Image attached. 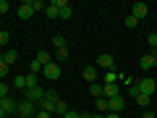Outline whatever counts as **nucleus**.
Wrapping results in <instances>:
<instances>
[{
  "instance_id": "bb28decb",
  "label": "nucleus",
  "mask_w": 157,
  "mask_h": 118,
  "mask_svg": "<svg viewBox=\"0 0 157 118\" xmlns=\"http://www.w3.org/2000/svg\"><path fill=\"white\" fill-rule=\"evenodd\" d=\"M32 8H34V13H37V11H45L47 3H42V0H32Z\"/></svg>"
},
{
  "instance_id": "7c9ffc66",
  "label": "nucleus",
  "mask_w": 157,
  "mask_h": 118,
  "mask_svg": "<svg viewBox=\"0 0 157 118\" xmlns=\"http://www.w3.org/2000/svg\"><path fill=\"white\" fill-rule=\"evenodd\" d=\"M29 71H32V73H42V66H39L37 61H32V63H29Z\"/></svg>"
},
{
  "instance_id": "f8f14e48",
  "label": "nucleus",
  "mask_w": 157,
  "mask_h": 118,
  "mask_svg": "<svg viewBox=\"0 0 157 118\" xmlns=\"http://www.w3.org/2000/svg\"><path fill=\"white\" fill-rule=\"evenodd\" d=\"M81 73H84V79L89 81V84H94L97 76H100V73H97V66H84V68H81Z\"/></svg>"
},
{
  "instance_id": "1a4fd4ad",
  "label": "nucleus",
  "mask_w": 157,
  "mask_h": 118,
  "mask_svg": "<svg viewBox=\"0 0 157 118\" xmlns=\"http://www.w3.org/2000/svg\"><path fill=\"white\" fill-rule=\"evenodd\" d=\"M139 66H141V71H152V68H157V61L149 55V53H144V55L139 58Z\"/></svg>"
},
{
  "instance_id": "79ce46f5",
  "label": "nucleus",
  "mask_w": 157,
  "mask_h": 118,
  "mask_svg": "<svg viewBox=\"0 0 157 118\" xmlns=\"http://www.w3.org/2000/svg\"><path fill=\"white\" fill-rule=\"evenodd\" d=\"M8 118H18V116H8Z\"/></svg>"
},
{
  "instance_id": "f257e3e1",
  "label": "nucleus",
  "mask_w": 157,
  "mask_h": 118,
  "mask_svg": "<svg viewBox=\"0 0 157 118\" xmlns=\"http://www.w3.org/2000/svg\"><path fill=\"white\" fill-rule=\"evenodd\" d=\"M16 116L18 118H34V116H37V105L29 102V100H21L16 105Z\"/></svg>"
},
{
  "instance_id": "6e6552de",
  "label": "nucleus",
  "mask_w": 157,
  "mask_h": 118,
  "mask_svg": "<svg viewBox=\"0 0 157 118\" xmlns=\"http://www.w3.org/2000/svg\"><path fill=\"white\" fill-rule=\"evenodd\" d=\"M97 66H100V68H107V71H110V68H115V61H113L110 53H100V58H97Z\"/></svg>"
},
{
  "instance_id": "cd10ccee",
  "label": "nucleus",
  "mask_w": 157,
  "mask_h": 118,
  "mask_svg": "<svg viewBox=\"0 0 157 118\" xmlns=\"http://www.w3.org/2000/svg\"><path fill=\"white\" fill-rule=\"evenodd\" d=\"M29 87H37V73H26V89Z\"/></svg>"
},
{
  "instance_id": "f03ea898",
  "label": "nucleus",
  "mask_w": 157,
  "mask_h": 118,
  "mask_svg": "<svg viewBox=\"0 0 157 118\" xmlns=\"http://www.w3.org/2000/svg\"><path fill=\"white\" fill-rule=\"evenodd\" d=\"M42 97H45V89L42 87H29V89H24V100H29V102H34V105H39L42 102Z\"/></svg>"
},
{
  "instance_id": "ddd939ff",
  "label": "nucleus",
  "mask_w": 157,
  "mask_h": 118,
  "mask_svg": "<svg viewBox=\"0 0 157 118\" xmlns=\"http://www.w3.org/2000/svg\"><path fill=\"white\" fill-rule=\"evenodd\" d=\"M118 79H123V73L118 71V68H110V71H105V84H118Z\"/></svg>"
},
{
  "instance_id": "4c0bfd02",
  "label": "nucleus",
  "mask_w": 157,
  "mask_h": 118,
  "mask_svg": "<svg viewBox=\"0 0 157 118\" xmlns=\"http://www.w3.org/2000/svg\"><path fill=\"white\" fill-rule=\"evenodd\" d=\"M105 118H121V113H105Z\"/></svg>"
},
{
  "instance_id": "9b49d317",
  "label": "nucleus",
  "mask_w": 157,
  "mask_h": 118,
  "mask_svg": "<svg viewBox=\"0 0 157 118\" xmlns=\"http://www.w3.org/2000/svg\"><path fill=\"white\" fill-rule=\"evenodd\" d=\"M55 3H58V8H60L58 18H63V21H66V18H71V3H68V0H55Z\"/></svg>"
},
{
  "instance_id": "f704fd0d",
  "label": "nucleus",
  "mask_w": 157,
  "mask_h": 118,
  "mask_svg": "<svg viewBox=\"0 0 157 118\" xmlns=\"http://www.w3.org/2000/svg\"><path fill=\"white\" fill-rule=\"evenodd\" d=\"M34 118H52V113H42V110H37V116Z\"/></svg>"
},
{
  "instance_id": "5701e85b",
  "label": "nucleus",
  "mask_w": 157,
  "mask_h": 118,
  "mask_svg": "<svg viewBox=\"0 0 157 118\" xmlns=\"http://www.w3.org/2000/svg\"><path fill=\"white\" fill-rule=\"evenodd\" d=\"M52 45H55L58 50H60V47H66V37H63V34H55V37H52Z\"/></svg>"
},
{
  "instance_id": "c85d7f7f",
  "label": "nucleus",
  "mask_w": 157,
  "mask_h": 118,
  "mask_svg": "<svg viewBox=\"0 0 157 118\" xmlns=\"http://www.w3.org/2000/svg\"><path fill=\"white\" fill-rule=\"evenodd\" d=\"M126 26H128V29H136V26H139V21H136V18L128 13V16H126Z\"/></svg>"
},
{
  "instance_id": "423d86ee",
  "label": "nucleus",
  "mask_w": 157,
  "mask_h": 118,
  "mask_svg": "<svg viewBox=\"0 0 157 118\" xmlns=\"http://www.w3.org/2000/svg\"><path fill=\"white\" fill-rule=\"evenodd\" d=\"M147 13H149V8H147V3H134V6H131V16H134L136 21H141V18H147Z\"/></svg>"
},
{
  "instance_id": "20e7f679",
  "label": "nucleus",
  "mask_w": 157,
  "mask_h": 118,
  "mask_svg": "<svg viewBox=\"0 0 157 118\" xmlns=\"http://www.w3.org/2000/svg\"><path fill=\"white\" fill-rule=\"evenodd\" d=\"M16 16L21 18V21H29V18L34 16V8H32V0H26V3H21V6L16 8Z\"/></svg>"
},
{
  "instance_id": "a211bd4d",
  "label": "nucleus",
  "mask_w": 157,
  "mask_h": 118,
  "mask_svg": "<svg viewBox=\"0 0 157 118\" xmlns=\"http://www.w3.org/2000/svg\"><path fill=\"white\" fill-rule=\"evenodd\" d=\"M3 61H6L8 66H13V63L18 61V53L16 50H6V53H3Z\"/></svg>"
},
{
  "instance_id": "412c9836",
  "label": "nucleus",
  "mask_w": 157,
  "mask_h": 118,
  "mask_svg": "<svg viewBox=\"0 0 157 118\" xmlns=\"http://www.w3.org/2000/svg\"><path fill=\"white\" fill-rule=\"evenodd\" d=\"M134 100H136V105H139V108H149V97H147V95H141V92L134 97Z\"/></svg>"
},
{
  "instance_id": "a878e982",
  "label": "nucleus",
  "mask_w": 157,
  "mask_h": 118,
  "mask_svg": "<svg viewBox=\"0 0 157 118\" xmlns=\"http://www.w3.org/2000/svg\"><path fill=\"white\" fill-rule=\"evenodd\" d=\"M13 87H16V89H26V76H16Z\"/></svg>"
},
{
  "instance_id": "a19ab883",
  "label": "nucleus",
  "mask_w": 157,
  "mask_h": 118,
  "mask_svg": "<svg viewBox=\"0 0 157 118\" xmlns=\"http://www.w3.org/2000/svg\"><path fill=\"white\" fill-rule=\"evenodd\" d=\"M0 118H8V116H6V113H3V108H0Z\"/></svg>"
},
{
  "instance_id": "6ab92c4d",
  "label": "nucleus",
  "mask_w": 157,
  "mask_h": 118,
  "mask_svg": "<svg viewBox=\"0 0 157 118\" xmlns=\"http://www.w3.org/2000/svg\"><path fill=\"white\" fill-rule=\"evenodd\" d=\"M68 110H71V108H68V102H66V100H58V102H55V113H60V116H66Z\"/></svg>"
},
{
  "instance_id": "58836bf2",
  "label": "nucleus",
  "mask_w": 157,
  "mask_h": 118,
  "mask_svg": "<svg viewBox=\"0 0 157 118\" xmlns=\"http://www.w3.org/2000/svg\"><path fill=\"white\" fill-rule=\"evenodd\" d=\"M78 118H92V113H78Z\"/></svg>"
},
{
  "instance_id": "7ed1b4c3",
  "label": "nucleus",
  "mask_w": 157,
  "mask_h": 118,
  "mask_svg": "<svg viewBox=\"0 0 157 118\" xmlns=\"http://www.w3.org/2000/svg\"><path fill=\"white\" fill-rule=\"evenodd\" d=\"M136 89L141 92V95H147V97H152V92L157 89V81L152 76H144L141 81H136Z\"/></svg>"
},
{
  "instance_id": "ea45409f",
  "label": "nucleus",
  "mask_w": 157,
  "mask_h": 118,
  "mask_svg": "<svg viewBox=\"0 0 157 118\" xmlns=\"http://www.w3.org/2000/svg\"><path fill=\"white\" fill-rule=\"evenodd\" d=\"M92 118H105V116H100V113H92Z\"/></svg>"
},
{
  "instance_id": "72a5a7b5",
  "label": "nucleus",
  "mask_w": 157,
  "mask_h": 118,
  "mask_svg": "<svg viewBox=\"0 0 157 118\" xmlns=\"http://www.w3.org/2000/svg\"><path fill=\"white\" fill-rule=\"evenodd\" d=\"M8 8H11V6H8L6 0H0V16H3V13H8Z\"/></svg>"
},
{
  "instance_id": "4be33fe9",
  "label": "nucleus",
  "mask_w": 157,
  "mask_h": 118,
  "mask_svg": "<svg viewBox=\"0 0 157 118\" xmlns=\"http://www.w3.org/2000/svg\"><path fill=\"white\" fill-rule=\"evenodd\" d=\"M66 58H68V47H60V50L55 53V63H63Z\"/></svg>"
},
{
  "instance_id": "473e14b6",
  "label": "nucleus",
  "mask_w": 157,
  "mask_h": 118,
  "mask_svg": "<svg viewBox=\"0 0 157 118\" xmlns=\"http://www.w3.org/2000/svg\"><path fill=\"white\" fill-rule=\"evenodd\" d=\"M3 97H8V84H3V81H0V100H3Z\"/></svg>"
},
{
  "instance_id": "c756f323",
  "label": "nucleus",
  "mask_w": 157,
  "mask_h": 118,
  "mask_svg": "<svg viewBox=\"0 0 157 118\" xmlns=\"http://www.w3.org/2000/svg\"><path fill=\"white\" fill-rule=\"evenodd\" d=\"M8 68H11V66H8V63L3 61V55H0V79H3V76L8 73Z\"/></svg>"
},
{
  "instance_id": "e433bc0d",
  "label": "nucleus",
  "mask_w": 157,
  "mask_h": 118,
  "mask_svg": "<svg viewBox=\"0 0 157 118\" xmlns=\"http://www.w3.org/2000/svg\"><path fill=\"white\" fill-rule=\"evenodd\" d=\"M141 118H157V116H155V113H149V110H144V113H141Z\"/></svg>"
},
{
  "instance_id": "dca6fc26",
  "label": "nucleus",
  "mask_w": 157,
  "mask_h": 118,
  "mask_svg": "<svg viewBox=\"0 0 157 118\" xmlns=\"http://www.w3.org/2000/svg\"><path fill=\"white\" fill-rule=\"evenodd\" d=\"M34 61H37V63H39V66H42V68H45L47 63H52V55H50V53H47V50H39Z\"/></svg>"
},
{
  "instance_id": "b1692460",
  "label": "nucleus",
  "mask_w": 157,
  "mask_h": 118,
  "mask_svg": "<svg viewBox=\"0 0 157 118\" xmlns=\"http://www.w3.org/2000/svg\"><path fill=\"white\" fill-rule=\"evenodd\" d=\"M147 45H149L152 50H157V32H152V34H147Z\"/></svg>"
},
{
  "instance_id": "39448f33",
  "label": "nucleus",
  "mask_w": 157,
  "mask_h": 118,
  "mask_svg": "<svg viewBox=\"0 0 157 118\" xmlns=\"http://www.w3.org/2000/svg\"><path fill=\"white\" fill-rule=\"evenodd\" d=\"M42 73H45V76L50 79V81H55V79H60V63H55V61H52V63H47V66L42 68Z\"/></svg>"
},
{
  "instance_id": "c9c22d12",
  "label": "nucleus",
  "mask_w": 157,
  "mask_h": 118,
  "mask_svg": "<svg viewBox=\"0 0 157 118\" xmlns=\"http://www.w3.org/2000/svg\"><path fill=\"white\" fill-rule=\"evenodd\" d=\"M63 118H78V110H68V113H66Z\"/></svg>"
},
{
  "instance_id": "4468645a",
  "label": "nucleus",
  "mask_w": 157,
  "mask_h": 118,
  "mask_svg": "<svg viewBox=\"0 0 157 118\" xmlns=\"http://www.w3.org/2000/svg\"><path fill=\"white\" fill-rule=\"evenodd\" d=\"M58 13H60V8H58V3L52 0V3H47V8H45V16L50 18V21H55L58 18Z\"/></svg>"
},
{
  "instance_id": "9d476101",
  "label": "nucleus",
  "mask_w": 157,
  "mask_h": 118,
  "mask_svg": "<svg viewBox=\"0 0 157 118\" xmlns=\"http://www.w3.org/2000/svg\"><path fill=\"white\" fill-rule=\"evenodd\" d=\"M0 108H3L6 116H16V100H11V97H3L0 100Z\"/></svg>"
},
{
  "instance_id": "aec40b11",
  "label": "nucleus",
  "mask_w": 157,
  "mask_h": 118,
  "mask_svg": "<svg viewBox=\"0 0 157 118\" xmlns=\"http://www.w3.org/2000/svg\"><path fill=\"white\" fill-rule=\"evenodd\" d=\"M89 92L94 95V100H100V97H102V84H100V81H94V84H89Z\"/></svg>"
},
{
  "instance_id": "2eb2a0df",
  "label": "nucleus",
  "mask_w": 157,
  "mask_h": 118,
  "mask_svg": "<svg viewBox=\"0 0 157 118\" xmlns=\"http://www.w3.org/2000/svg\"><path fill=\"white\" fill-rule=\"evenodd\" d=\"M107 102H110V113H121V110H123V105H126L123 95H121V97H113V100H107Z\"/></svg>"
},
{
  "instance_id": "393cba45",
  "label": "nucleus",
  "mask_w": 157,
  "mask_h": 118,
  "mask_svg": "<svg viewBox=\"0 0 157 118\" xmlns=\"http://www.w3.org/2000/svg\"><path fill=\"white\" fill-rule=\"evenodd\" d=\"M45 100H50V102H58L60 97H58V92H55V89H45Z\"/></svg>"
},
{
  "instance_id": "2f4dec72",
  "label": "nucleus",
  "mask_w": 157,
  "mask_h": 118,
  "mask_svg": "<svg viewBox=\"0 0 157 118\" xmlns=\"http://www.w3.org/2000/svg\"><path fill=\"white\" fill-rule=\"evenodd\" d=\"M8 39H11V34L6 29H0V45H8Z\"/></svg>"
},
{
  "instance_id": "0eeeda50",
  "label": "nucleus",
  "mask_w": 157,
  "mask_h": 118,
  "mask_svg": "<svg viewBox=\"0 0 157 118\" xmlns=\"http://www.w3.org/2000/svg\"><path fill=\"white\" fill-rule=\"evenodd\" d=\"M102 97H105V100L121 97V87H118V84H102Z\"/></svg>"
},
{
  "instance_id": "f3484780",
  "label": "nucleus",
  "mask_w": 157,
  "mask_h": 118,
  "mask_svg": "<svg viewBox=\"0 0 157 118\" xmlns=\"http://www.w3.org/2000/svg\"><path fill=\"white\" fill-rule=\"evenodd\" d=\"M94 108H97V113H100V116H105V113H110V102H107L105 97H100V100L94 102Z\"/></svg>"
}]
</instances>
